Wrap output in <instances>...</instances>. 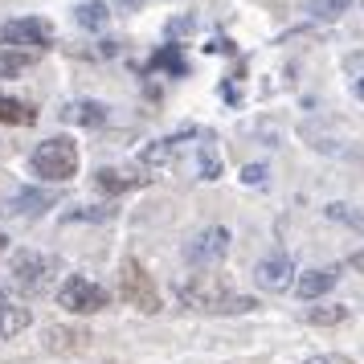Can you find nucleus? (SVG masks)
Masks as SVG:
<instances>
[{"mask_svg": "<svg viewBox=\"0 0 364 364\" xmlns=\"http://www.w3.org/2000/svg\"><path fill=\"white\" fill-rule=\"evenodd\" d=\"M176 299L193 311H205V315H242V311H254L258 303L250 295H237L230 282L221 274H197L176 287Z\"/></svg>", "mask_w": 364, "mask_h": 364, "instance_id": "obj_1", "label": "nucleus"}, {"mask_svg": "<svg viewBox=\"0 0 364 364\" xmlns=\"http://www.w3.org/2000/svg\"><path fill=\"white\" fill-rule=\"evenodd\" d=\"M29 168H33L41 181H53V184L70 181V176H78V144L70 135H53V139H46V144L33 148Z\"/></svg>", "mask_w": 364, "mask_h": 364, "instance_id": "obj_2", "label": "nucleus"}, {"mask_svg": "<svg viewBox=\"0 0 364 364\" xmlns=\"http://www.w3.org/2000/svg\"><path fill=\"white\" fill-rule=\"evenodd\" d=\"M53 46V25L46 17H17L0 25V50H29L41 53Z\"/></svg>", "mask_w": 364, "mask_h": 364, "instance_id": "obj_3", "label": "nucleus"}, {"mask_svg": "<svg viewBox=\"0 0 364 364\" xmlns=\"http://www.w3.org/2000/svg\"><path fill=\"white\" fill-rule=\"evenodd\" d=\"M9 270H13V282L25 295H41V291H50L53 274H58V262L50 254H37V250H17Z\"/></svg>", "mask_w": 364, "mask_h": 364, "instance_id": "obj_4", "label": "nucleus"}, {"mask_svg": "<svg viewBox=\"0 0 364 364\" xmlns=\"http://www.w3.org/2000/svg\"><path fill=\"white\" fill-rule=\"evenodd\" d=\"M119 295L123 303H132L139 311H160V295H156V279H151L139 258H123L119 266Z\"/></svg>", "mask_w": 364, "mask_h": 364, "instance_id": "obj_5", "label": "nucleus"}, {"mask_svg": "<svg viewBox=\"0 0 364 364\" xmlns=\"http://www.w3.org/2000/svg\"><path fill=\"white\" fill-rule=\"evenodd\" d=\"M107 303H111V295L102 291L99 282L82 279V274H70L58 287V307H66L70 315H99Z\"/></svg>", "mask_w": 364, "mask_h": 364, "instance_id": "obj_6", "label": "nucleus"}, {"mask_svg": "<svg viewBox=\"0 0 364 364\" xmlns=\"http://www.w3.org/2000/svg\"><path fill=\"white\" fill-rule=\"evenodd\" d=\"M225 254H230V230L225 225H209V230H200L184 246V262L188 266H217Z\"/></svg>", "mask_w": 364, "mask_h": 364, "instance_id": "obj_7", "label": "nucleus"}, {"mask_svg": "<svg viewBox=\"0 0 364 364\" xmlns=\"http://www.w3.org/2000/svg\"><path fill=\"white\" fill-rule=\"evenodd\" d=\"M58 205V193L50 188H17L9 200H0V217H37Z\"/></svg>", "mask_w": 364, "mask_h": 364, "instance_id": "obj_8", "label": "nucleus"}, {"mask_svg": "<svg viewBox=\"0 0 364 364\" xmlns=\"http://www.w3.org/2000/svg\"><path fill=\"white\" fill-rule=\"evenodd\" d=\"M291 279H295V262L287 254H270V258H262V262L254 266V282L262 291H287Z\"/></svg>", "mask_w": 364, "mask_h": 364, "instance_id": "obj_9", "label": "nucleus"}, {"mask_svg": "<svg viewBox=\"0 0 364 364\" xmlns=\"http://www.w3.org/2000/svg\"><path fill=\"white\" fill-rule=\"evenodd\" d=\"M62 119L66 123H78V127H102L111 111H107V102H95V99H78V102H66L62 107Z\"/></svg>", "mask_w": 364, "mask_h": 364, "instance_id": "obj_10", "label": "nucleus"}, {"mask_svg": "<svg viewBox=\"0 0 364 364\" xmlns=\"http://www.w3.org/2000/svg\"><path fill=\"white\" fill-rule=\"evenodd\" d=\"M336 282H340V266H323V270H307L295 282V291H299V299H319V295H328Z\"/></svg>", "mask_w": 364, "mask_h": 364, "instance_id": "obj_11", "label": "nucleus"}, {"mask_svg": "<svg viewBox=\"0 0 364 364\" xmlns=\"http://www.w3.org/2000/svg\"><path fill=\"white\" fill-rule=\"evenodd\" d=\"M148 70H156V74L164 70V74H172V78H184V74H188V58L181 53L176 41H168V46H160V50L148 58Z\"/></svg>", "mask_w": 364, "mask_h": 364, "instance_id": "obj_12", "label": "nucleus"}, {"mask_svg": "<svg viewBox=\"0 0 364 364\" xmlns=\"http://www.w3.org/2000/svg\"><path fill=\"white\" fill-rule=\"evenodd\" d=\"M144 181H148V176H132V172H119V168H99V172H95V184H99L102 193H111V197L132 193V188H139Z\"/></svg>", "mask_w": 364, "mask_h": 364, "instance_id": "obj_13", "label": "nucleus"}, {"mask_svg": "<svg viewBox=\"0 0 364 364\" xmlns=\"http://www.w3.org/2000/svg\"><path fill=\"white\" fill-rule=\"evenodd\" d=\"M197 181H221V151L205 132H200L197 144Z\"/></svg>", "mask_w": 364, "mask_h": 364, "instance_id": "obj_14", "label": "nucleus"}, {"mask_svg": "<svg viewBox=\"0 0 364 364\" xmlns=\"http://www.w3.org/2000/svg\"><path fill=\"white\" fill-rule=\"evenodd\" d=\"M29 323H33L29 307H21V303H4V307H0V340H13V336H21Z\"/></svg>", "mask_w": 364, "mask_h": 364, "instance_id": "obj_15", "label": "nucleus"}, {"mask_svg": "<svg viewBox=\"0 0 364 364\" xmlns=\"http://www.w3.org/2000/svg\"><path fill=\"white\" fill-rule=\"evenodd\" d=\"M86 336L82 328H50L46 331V348L50 352H78V348H86Z\"/></svg>", "mask_w": 364, "mask_h": 364, "instance_id": "obj_16", "label": "nucleus"}, {"mask_svg": "<svg viewBox=\"0 0 364 364\" xmlns=\"http://www.w3.org/2000/svg\"><path fill=\"white\" fill-rule=\"evenodd\" d=\"M0 123H13V127H29V123H37L33 102H25V99H4V95H0Z\"/></svg>", "mask_w": 364, "mask_h": 364, "instance_id": "obj_17", "label": "nucleus"}, {"mask_svg": "<svg viewBox=\"0 0 364 364\" xmlns=\"http://www.w3.org/2000/svg\"><path fill=\"white\" fill-rule=\"evenodd\" d=\"M323 217H328V221H336V225H348V230L364 233V205H344V200H331L328 209H323Z\"/></svg>", "mask_w": 364, "mask_h": 364, "instance_id": "obj_18", "label": "nucleus"}, {"mask_svg": "<svg viewBox=\"0 0 364 364\" xmlns=\"http://www.w3.org/2000/svg\"><path fill=\"white\" fill-rule=\"evenodd\" d=\"M303 319L311 323V328H336V323H344L348 319V307L344 303H328V307H307Z\"/></svg>", "mask_w": 364, "mask_h": 364, "instance_id": "obj_19", "label": "nucleus"}, {"mask_svg": "<svg viewBox=\"0 0 364 364\" xmlns=\"http://www.w3.org/2000/svg\"><path fill=\"white\" fill-rule=\"evenodd\" d=\"M37 62V53L29 50H0V78H17Z\"/></svg>", "mask_w": 364, "mask_h": 364, "instance_id": "obj_20", "label": "nucleus"}, {"mask_svg": "<svg viewBox=\"0 0 364 364\" xmlns=\"http://www.w3.org/2000/svg\"><path fill=\"white\" fill-rule=\"evenodd\" d=\"M74 21H78L82 29L95 33V29H102V25L111 21V13H107V4H102V0H90V4H78V9H74Z\"/></svg>", "mask_w": 364, "mask_h": 364, "instance_id": "obj_21", "label": "nucleus"}, {"mask_svg": "<svg viewBox=\"0 0 364 364\" xmlns=\"http://www.w3.org/2000/svg\"><path fill=\"white\" fill-rule=\"evenodd\" d=\"M348 9H352V0H315L307 13H311V21H336Z\"/></svg>", "mask_w": 364, "mask_h": 364, "instance_id": "obj_22", "label": "nucleus"}, {"mask_svg": "<svg viewBox=\"0 0 364 364\" xmlns=\"http://www.w3.org/2000/svg\"><path fill=\"white\" fill-rule=\"evenodd\" d=\"M111 217V209H74V213H66V221H107Z\"/></svg>", "mask_w": 364, "mask_h": 364, "instance_id": "obj_23", "label": "nucleus"}, {"mask_svg": "<svg viewBox=\"0 0 364 364\" xmlns=\"http://www.w3.org/2000/svg\"><path fill=\"white\" fill-rule=\"evenodd\" d=\"M242 74H246V66H237V74H233L230 82H225V90H221V95H225V102H230V107H237V102H242V95H237V82H242Z\"/></svg>", "mask_w": 364, "mask_h": 364, "instance_id": "obj_24", "label": "nucleus"}, {"mask_svg": "<svg viewBox=\"0 0 364 364\" xmlns=\"http://www.w3.org/2000/svg\"><path fill=\"white\" fill-rule=\"evenodd\" d=\"M242 181H246V184H266V164H246Z\"/></svg>", "mask_w": 364, "mask_h": 364, "instance_id": "obj_25", "label": "nucleus"}, {"mask_svg": "<svg viewBox=\"0 0 364 364\" xmlns=\"http://www.w3.org/2000/svg\"><path fill=\"white\" fill-rule=\"evenodd\" d=\"M193 25H197L193 17H176L172 25H168V37H176V33H193Z\"/></svg>", "mask_w": 364, "mask_h": 364, "instance_id": "obj_26", "label": "nucleus"}, {"mask_svg": "<svg viewBox=\"0 0 364 364\" xmlns=\"http://www.w3.org/2000/svg\"><path fill=\"white\" fill-rule=\"evenodd\" d=\"M205 50H209V53H233V41H230V37H213Z\"/></svg>", "mask_w": 364, "mask_h": 364, "instance_id": "obj_27", "label": "nucleus"}, {"mask_svg": "<svg viewBox=\"0 0 364 364\" xmlns=\"http://www.w3.org/2000/svg\"><path fill=\"white\" fill-rule=\"evenodd\" d=\"M303 364H352V360H348V356H336V352H331V356H311V360H303Z\"/></svg>", "mask_w": 364, "mask_h": 364, "instance_id": "obj_28", "label": "nucleus"}, {"mask_svg": "<svg viewBox=\"0 0 364 364\" xmlns=\"http://www.w3.org/2000/svg\"><path fill=\"white\" fill-rule=\"evenodd\" d=\"M352 270H360V274H364V250H356V254H352Z\"/></svg>", "mask_w": 364, "mask_h": 364, "instance_id": "obj_29", "label": "nucleus"}, {"mask_svg": "<svg viewBox=\"0 0 364 364\" xmlns=\"http://www.w3.org/2000/svg\"><path fill=\"white\" fill-rule=\"evenodd\" d=\"M356 99H364V78H356Z\"/></svg>", "mask_w": 364, "mask_h": 364, "instance_id": "obj_30", "label": "nucleus"}, {"mask_svg": "<svg viewBox=\"0 0 364 364\" xmlns=\"http://www.w3.org/2000/svg\"><path fill=\"white\" fill-rule=\"evenodd\" d=\"M4 303H9V295H4V291H0V307H4Z\"/></svg>", "mask_w": 364, "mask_h": 364, "instance_id": "obj_31", "label": "nucleus"}]
</instances>
